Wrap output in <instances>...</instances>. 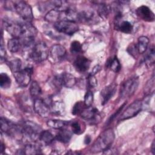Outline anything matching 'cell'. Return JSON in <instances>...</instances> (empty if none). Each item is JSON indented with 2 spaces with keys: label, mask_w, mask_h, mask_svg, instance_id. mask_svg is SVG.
I'll return each mask as SVG.
<instances>
[{
  "label": "cell",
  "mask_w": 155,
  "mask_h": 155,
  "mask_svg": "<svg viewBox=\"0 0 155 155\" xmlns=\"http://www.w3.org/2000/svg\"><path fill=\"white\" fill-rule=\"evenodd\" d=\"M115 138L114 133L111 128L104 131L96 139L91 147V152L93 153H97L104 151L111 145L114 142Z\"/></svg>",
  "instance_id": "1"
},
{
  "label": "cell",
  "mask_w": 155,
  "mask_h": 155,
  "mask_svg": "<svg viewBox=\"0 0 155 155\" xmlns=\"http://www.w3.org/2000/svg\"><path fill=\"white\" fill-rule=\"evenodd\" d=\"M21 128L22 133L21 140L27 143L35 142L39 140L40 133L42 131L39 125L30 120L24 122L21 125Z\"/></svg>",
  "instance_id": "2"
},
{
  "label": "cell",
  "mask_w": 155,
  "mask_h": 155,
  "mask_svg": "<svg viewBox=\"0 0 155 155\" xmlns=\"http://www.w3.org/2000/svg\"><path fill=\"white\" fill-rule=\"evenodd\" d=\"M48 54L49 50L46 44L44 42H39L34 44L28 56L33 61L39 63L47 59Z\"/></svg>",
  "instance_id": "3"
},
{
  "label": "cell",
  "mask_w": 155,
  "mask_h": 155,
  "mask_svg": "<svg viewBox=\"0 0 155 155\" xmlns=\"http://www.w3.org/2000/svg\"><path fill=\"white\" fill-rule=\"evenodd\" d=\"M13 7L18 15L25 21L30 23L33 19V14L31 6L24 1L13 2Z\"/></svg>",
  "instance_id": "4"
},
{
  "label": "cell",
  "mask_w": 155,
  "mask_h": 155,
  "mask_svg": "<svg viewBox=\"0 0 155 155\" xmlns=\"http://www.w3.org/2000/svg\"><path fill=\"white\" fill-rule=\"evenodd\" d=\"M139 85V78L134 76L130 78L122 83L120 88V96L122 98L130 97L133 95Z\"/></svg>",
  "instance_id": "5"
},
{
  "label": "cell",
  "mask_w": 155,
  "mask_h": 155,
  "mask_svg": "<svg viewBox=\"0 0 155 155\" xmlns=\"http://www.w3.org/2000/svg\"><path fill=\"white\" fill-rule=\"evenodd\" d=\"M1 130L2 132L13 136L14 137H19L22 139V133L21 126L17 125L8 119L1 117L0 120Z\"/></svg>",
  "instance_id": "6"
},
{
  "label": "cell",
  "mask_w": 155,
  "mask_h": 155,
  "mask_svg": "<svg viewBox=\"0 0 155 155\" xmlns=\"http://www.w3.org/2000/svg\"><path fill=\"white\" fill-rule=\"evenodd\" d=\"M2 25L4 29L13 38L21 39L22 34L23 24L12 21L9 18H4L2 20Z\"/></svg>",
  "instance_id": "7"
},
{
  "label": "cell",
  "mask_w": 155,
  "mask_h": 155,
  "mask_svg": "<svg viewBox=\"0 0 155 155\" xmlns=\"http://www.w3.org/2000/svg\"><path fill=\"white\" fill-rule=\"evenodd\" d=\"M54 29L59 33L72 35L79 30L77 23L69 21H61L54 24Z\"/></svg>",
  "instance_id": "8"
},
{
  "label": "cell",
  "mask_w": 155,
  "mask_h": 155,
  "mask_svg": "<svg viewBox=\"0 0 155 155\" xmlns=\"http://www.w3.org/2000/svg\"><path fill=\"white\" fill-rule=\"evenodd\" d=\"M33 72L32 67H26L19 71L13 73L18 84L22 87H25L28 85L31 81V76Z\"/></svg>",
  "instance_id": "9"
},
{
  "label": "cell",
  "mask_w": 155,
  "mask_h": 155,
  "mask_svg": "<svg viewBox=\"0 0 155 155\" xmlns=\"http://www.w3.org/2000/svg\"><path fill=\"white\" fill-rule=\"evenodd\" d=\"M54 83L56 86L72 88L76 84V79L73 74L69 73H62L54 77Z\"/></svg>",
  "instance_id": "10"
},
{
  "label": "cell",
  "mask_w": 155,
  "mask_h": 155,
  "mask_svg": "<svg viewBox=\"0 0 155 155\" xmlns=\"http://www.w3.org/2000/svg\"><path fill=\"white\" fill-rule=\"evenodd\" d=\"M143 107L142 102L140 101H135L131 104L123 112L119 118V120H124L136 116Z\"/></svg>",
  "instance_id": "11"
},
{
  "label": "cell",
  "mask_w": 155,
  "mask_h": 155,
  "mask_svg": "<svg viewBox=\"0 0 155 155\" xmlns=\"http://www.w3.org/2000/svg\"><path fill=\"white\" fill-rule=\"evenodd\" d=\"M33 109L38 115L43 117H48L51 113L48 102L39 98L35 99Z\"/></svg>",
  "instance_id": "12"
},
{
  "label": "cell",
  "mask_w": 155,
  "mask_h": 155,
  "mask_svg": "<svg viewBox=\"0 0 155 155\" xmlns=\"http://www.w3.org/2000/svg\"><path fill=\"white\" fill-rule=\"evenodd\" d=\"M65 55V48L60 44H55L50 48L48 58L52 62H57L64 58Z\"/></svg>",
  "instance_id": "13"
},
{
  "label": "cell",
  "mask_w": 155,
  "mask_h": 155,
  "mask_svg": "<svg viewBox=\"0 0 155 155\" xmlns=\"http://www.w3.org/2000/svg\"><path fill=\"white\" fill-rule=\"evenodd\" d=\"M97 15L92 10H83L79 13L78 21L86 24L97 23L99 20Z\"/></svg>",
  "instance_id": "14"
},
{
  "label": "cell",
  "mask_w": 155,
  "mask_h": 155,
  "mask_svg": "<svg viewBox=\"0 0 155 155\" xmlns=\"http://www.w3.org/2000/svg\"><path fill=\"white\" fill-rule=\"evenodd\" d=\"M117 84L115 82H113L107 86L105 87L101 92V96L102 98V104L104 105L108 102V101L113 97L116 91Z\"/></svg>",
  "instance_id": "15"
},
{
  "label": "cell",
  "mask_w": 155,
  "mask_h": 155,
  "mask_svg": "<svg viewBox=\"0 0 155 155\" xmlns=\"http://www.w3.org/2000/svg\"><path fill=\"white\" fill-rule=\"evenodd\" d=\"M136 14L139 18L147 22H153L155 19L154 13L146 5H141L136 10Z\"/></svg>",
  "instance_id": "16"
},
{
  "label": "cell",
  "mask_w": 155,
  "mask_h": 155,
  "mask_svg": "<svg viewBox=\"0 0 155 155\" xmlns=\"http://www.w3.org/2000/svg\"><path fill=\"white\" fill-rule=\"evenodd\" d=\"M80 115L83 119L91 122L97 121L100 117V114L98 110L92 107H85Z\"/></svg>",
  "instance_id": "17"
},
{
  "label": "cell",
  "mask_w": 155,
  "mask_h": 155,
  "mask_svg": "<svg viewBox=\"0 0 155 155\" xmlns=\"http://www.w3.org/2000/svg\"><path fill=\"white\" fill-rule=\"evenodd\" d=\"M90 61L84 56H79L74 62V65L77 71L81 73L87 71L90 66Z\"/></svg>",
  "instance_id": "18"
},
{
  "label": "cell",
  "mask_w": 155,
  "mask_h": 155,
  "mask_svg": "<svg viewBox=\"0 0 155 155\" xmlns=\"http://www.w3.org/2000/svg\"><path fill=\"white\" fill-rule=\"evenodd\" d=\"M45 19L48 22L56 23L62 21V14L61 10L53 8L50 10L45 16Z\"/></svg>",
  "instance_id": "19"
},
{
  "label": "cell",
  "mask_w": 155,
  "mask_h": 155,
  "mask_svg": "<svg viewBox=\"0 0 155 155\" xmlns=\"http://www.w3.org/2000/svg\"><path fill=\"white\" fill-rule=\"evenodd\" d=\"M72 137V133L68 130H67L65 128L59 130L58 133L55 136L54 138L57 140L62 143H67L68 142Z\"/></svg>",
  "instance_id": "20"
},
{
  "label": "cell",
  "mask_w": 155,
  "mask_h": 155,
  "mask_svg": "<svg viewBox=\"0 0 155 155\" xmlns=\"http://www.w3.org/2000/svg\"><path fill=\"white\" fill-rule=\"evenodd\" d=\"M35 142L28 143L23 149V154H38L41 153V148L39 145Z\"/></svg>",
  "instance_id": "21"
},
{
  "label": "cell",
  "mask_w": 155,
  "mask_h": 155,
  "mask_svg": "<svg viewBox=\"0 0 155 155\" xmlns=\"http://www.w3.org/2000/svg\"><path fill=\"white\" fill-rule=\"evenodd\" d=\"M149 44V39L145 36H140L138 38L137 43L136 44V48L138 53L142 54L144 53L148 46Z\"/></svg>",
  "instance_id": "22"
},
{
  "label": "cell",
  "mask_w": 155,
  "mask_h": 155,
  "mask_svg": "<svg viewBox=\"0 0 155 155\" xmlns=\"http://www.w3.org/2000/svg\"><path fill=\"white\" fill-rule=\"evenodd\" d=\"M21 47H22V44L20 39L13 38L8 41L7 48L12 53H17L21 49Z\"/></svg>",
  "instance_id": "23"
},
{
  "label": "cell",
  "mask_w": 155,
  "mask_h": 155,
  "mask_svg": "<svg viewBox=\"0 0 155 155\" xmlns=\"http://www.w3.org/2000/svg\"><path fill=\"white\" fill-rule=\"evenodd\" d=\"M97 13L98 16L100 18L105 19L107 18L110 11H111V7L109 5H107L105 3H100L97 4Z\"/></svg>",
  "instance_id": "24"
},
{
  "label": "cell",
  "mask_w": 155,
  "mask_h": 155,
  "mask_svg": "<svg viewBox=\"0 0 155 155\" xmlns=\"http://www.w3.org/2000/svg\"><path fill=\"white\" fill-rule=\"evenodd\" d=\"M106 66L114 73L119 72L121 68L120 62L116 56H114L113 58H110L107 60Z\"/></svg>",
  "instance_id": "25"
},
{
  "label": "cell",
  "mask_w": 155,
  "mask_h": 155,
  "mask_svg": "<svg viewBox=\"0 0 155 155\" xmlns=\"http://www.w3.org/2000/svg\"><path fill=\"white\" fill-rule=\"evenodd\" d=\"M47 125L53 129L61 130L65 128L69 124V122L59 120V119H50L48 120L47 122Z\"/></svg>",
  "instance_id": "26"
},
{
  "label": "cell",
  "mask_w": 155,
  "mask_h": 155,
  "mask_svg": "<svg viewBox=\"0 0 155 155\" xmlns=\"http://www.w3.org/2000/svg\"><path fill=\"white\" fill-rule=\"evenodd\" d=\"M116 30H120L121 32L124 33H131L133 29V25L128 21H120L116 27H114Z\"/></svg>",
  "instance_id": "27"
},
{
  "label": "cell",
  "mask_w": 155,
  "mask_h": 155,
  "mask_svg": "<svg viewBox=\"0 0 155 155\" xmlns=\"http://www.w3.org/2000/svg\"><path fill=\"white\" fill-rule=\"evenodd\" d=\"M54 139V137L51 132L48 130H42L40 133L39 140L42 143L48 145L50 144Z\"/></svg>",
  "instance_id": "28"
},
{
  "label": "cell",
  "mask_w": 155,
  "mask_h": 155,
  "mask_svg": "<svg viewBox=\"0 0 155 155\" xmlns=\"http://www.w3.org/2000/svg\"><path fill=\"white\" fill-rule=\"evenodd\" d=\"M50 108V111L52 113L60 114L64 111V104L59 101H52L51 100L48 101Z\"/></svg>",
  "instance_id": "29"
},
{
  "label": "cell",
  "mask_w": 155,
  "mask_h": 155,
  "mask_svg": "<svg viewBox=\"0 0 155 155\" xmlns=\"http://www.w3.org/2000/svg\"><path fill=\"white\" fill-rule=\"evenodd\" d=\"M155 60V51H154V47L153 46L150 48L148 51L145 54V56H144L143 61L145 64L147 66H151L154 63Z\"/></svg>",
  "instance_id": "30"
},
{
  "label": "cell",
  "mask_w": 155,
  "mask_h": 155,
  "mask_svg": "<svg viewBox=\"0 0 155 155\" xmlns=\"http://www.w3.org/2000/svg\"><path fill=\"white\" fill-rule=\"evenodd\" d=\"M30 93L32 97L36 99L42 93V90L40 85L36 81H33L30 87Z\"/></svg>",
  "instance_id": "31"
},
{
  "label": "cell",
  "mask_w": 155,
  "mask_h": 155,
  "mask_svg": "<svg viewBox=\"0 0 155 155\" xmlns=\"http://www.w3.org/2000/svg\"><path fill=\"white\" fill-rule=\"evenodd\" d=\"M8 65L12 73H14L22 69V61L18 58H15L8 62Z\"/></svg>",
  "instance_id": "32"
},
{
  "label": "cell",
  "mask_w": 155,
  "mask_h": 155,
  "mask_svg": "<svg viewBox=\"0 0 155 155\" xmlns=\"http://www.w3.org/2000/svg\"><path fill=\"white\" fill-rule=\"evenodd\" d=\"M11 85V79L10 77L4 73H1L0 86L2 88H8Z\"/></svg>",
  "instance_id": "33"
},
{
  "label": "cell",
  "mask_w": 155,
  "mask_h": 155,
  "mask_svg": "<svg viewBox=\"0 0 155 155\" xmlns=\"http://www.w3.org/2000/svg\"><path fill=\"white\" fill-rule=\"evenodd\" d=\"M87 107L84 103L81 102V101H79L77 102L73 106V109H72V114L74 115H77V114H80L81 113V112L84 110V108Z\"/></svg>",
  "instance_id": "34"
},
{
  "label": "cell",
  "mask_w": 155,
  "mask_h": 155,
  "mask_svg": "<svg viewBox=\"0 0 155 155\" xmlns=\"http://www.w3.org/2000/svg\"><path fill=\"white\" fill-rule=\"evenodd\" d=\"M93 93L91 90H88L87 91L85 96H84V103L86 107H91L93 102Z\"/></svg>",
  "instance_id": "35"
},
{
  "label": "cell",
  "mask_w": 155,
  "mask_h": 155,
  "mask_svg": "<svg viewBox=\"0 0 155 155\" xmlns=\"http://www.w3.org/2000/svg\"><path fill=\"white\" fill-rule=\"evenodd\" d=\"M82 51V45L78 41H74L70 45V51L72 53H79Z\"/></svg>",
  "instance_id": "36"
},
{
  "label": "cell",
  "mask_w": 155,
  "mask_h": 155,
  "mask_svg": "<svg viewBox=\"0 0 155 155\" xmlns=\"http://www.w3.org/2000/svg\"><path fill=\"white\" fill-rule=\"evenodd\" d=\"M154 77L152 78V79H150L148 82H147V84H146L145 87V93L146 94H150L151 92L153 93L152 91H151V88L153 90H154Z\"/></svg>",
  "instance_id": "37"
},
{
  "label": "cell",
  "mask_w": 155,
  "mask_h": 155,
  "mask_svg": "<svg viewBox=\"0 0 155 155\" xmlns=\"http://www.w3.org/2000/svg\"><path fill=\"white\" fill-rule=\"evenodd\" d=\"M72 132L74 134H80L82 132V129L80 124L78 121H74L71 124Z\"/></svg>",
  "instance_id": "38"
},
{
  "label": "cell",
  "mask_w": 155,
  "mask_h": 155,
  "mask_svg": "<svg viewBox=\"0 0 155 155\" xmlns=\"http://www.w3.org/2000/svg\"><path fill=\"white\" fill-rule=\"evenodd\" d=\"M88 85L91 87V88H94L95 87L97 86V79H96V78L94 77V75L90 74L88 77Z\"/></svg>",
  "instance_id": "39"
},
{
  "label": "cell",
  "mask_w": 155,
  "mask_h": 155,
  "mask_svg": "<svg viewBox=\"0 0 155 155\" xmlns=\"http://www.w3.org/2000/svg\"><path fill=\"white\" fill-rule=\"evenodd\" d=\"M6 56V51L5 49V45H4V42L3 40V38H1V46H0V56H1V61L4 59H5Z\"/></svg>",
  "instance_id": "40"
},
{
  "label": "cell",
  "mask_w": 155,
  "mask_h": 155,
  "mask_svg": "<svg viewBox=\"0 0 155 155\" xmlns=\"http://www.w3.org/2000/svg\"><path fill=\"white\" fill-rule=\"evenodd\" d=\"M91 141V137L88 136V135H87L84 139V142L85 144H88Z\"/></svg>",
  "instance_id": "41"
},
{
  "label": "cell",
  "mask_w": 155,
  "mask_h": 155,
  "mask_svg": "<svg viewBox=\"0 0 155 155\" xmlns=\"http://www.w3.org/2000/svg\"><path fill=\"white\" fill-rule=\"evenodd\" d=\"M154 140L153 141V143H152V145H151V151L152 152V153L153 154H154Z\"/></svg>",
  "instance_id": "42"
},
{
  "label": "cell",
  "mask_w": 155,
  "mask_h": 155,
  "mask_svg": "<svg viewBox=\"0 0 155 155\" xmlns=\"http://www.w3.org/2000/svg\"><path fill=\"white\" fill-rule=\"evenodd\" d=\"M4 150H5V146H4V143L2 142H1V153H2Z\"/></svg>",
  "instance_id": "43"
}]
</instances>
